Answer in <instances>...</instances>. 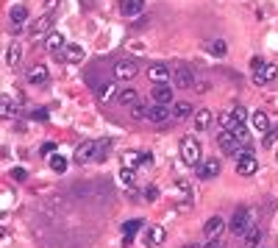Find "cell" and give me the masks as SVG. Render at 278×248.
<instances>
[{
    "instance_id": "1f68e13d",
    "label": "cell",
    "mask_w": 278,
    "mask_h": 248,
    "mask_svg": "<svg viewBox=\"0 0 278 248\" xmlns=\"http://www.w3.org/2000/svg\"><path fill=\"white\" fill-rule=\"evenodd\" d=\"M234 134H236V139H239V145H245V148L251 145V134H248V129H245V126H239Z\"/></svg>"
},
{
    "instance_id": "3957f363",
    "label": "cell",
    "mask_w": 278,
    "mask_h": 248,
    "mask_svg": "<svg viewBox=\"0 0 278 248\" xmlns=\"http://www.w3.org/2000/svg\"><path fill=\"white\" fill-rule=\"evenodd\" d=\"M259 170V162H256V156L245 148L242 154H236V173L239 176H253V173Z\"/></svg>"
},
{
    "instance_id": "ee69618b",
    "label": "cell",
    "mask_w": 278,
    "mask_h": 248,
    "mask_svg": "<svg viewBox=\"0 0 278 248\" xmlns=\"http://www.w3.org/2000/svg\"><path fill=\"white\" fill-rule=\"evenodd\" d=\"M150 162H153V156H150V154H142V167H150Z\"/></svg>"
},
{
    "instance_id": "2e32d148",
    "label": "cell",
    "mask_w": 278,
    "mask_h": 248,
    "mask_svg": "<svg viewBox=\"0 0 278 248\" xmlns=\"http://www.w3.org/2000/svg\"><path fill=\"white\" fill-rule=\"evenodd\" d=\"M162 243H164V229H162V226H150V229L145 231V246L159 248Z\"/></svg>"
},
{
    "instance_id": "4316f807",
    "label": "cell",
    "mask_w": 278,
    "mask_h": 248,
    "mask_svg": "<svg viewBox=\"0 0 278 248\" xmlns=\"http://www.w3.org/2000/svg\"><path fill=\"white\" fill-rule=\"evenodd\" d=\"M117 101H120L122 106H128V109H131L134 103H139V92H137V89H122V92L117 95Z\"/></svg>"
},
{
    "instance_id": "277c9868",
    "label": "cell",
    "mask_w": 278,
    "mask_h": 248,
    "mask_svg": "<svg viewBox=\"0 0 278 248\" xmlns=\"http://www.w3.org/2000/svg\"><path fill=\"white\" fill-rule=\"evenodd\" d=\"M181 156H184V162H189V165L200 162V142L192 137V134L181 139Z\"/></svg>"
},
{
    "instance_id": "836d02e7",
    "label": "cell",
    "mask_w": 278,
    "mask_h": 248,
    "mask_svg": "<svg viewBox=\"0 0 278 248\" xmlns=\"http://www.w3.org/2000/svg\"><path fill=\"white\" fill-rule=\"evenodd\" d=\"M131 114H134V117H148V106H145V103H134V106H131Z\"/></svg>"
},
{
    "instance_id": "d4e9b609",
    "label": "cell",
    "mask_w": 278,
    "mask_h": 248,
    "mask_svg": "<svg viewBox=\"0 0 278 248\" xmlns=\"http://www.w3.org/2000/svg\"><path fill=\"white\" fill-rule=\"evenodd\" d=\"M142 231V218H134V220H128L125 226H122V234H125V240H134V234H139Z\"/></svg>"
},
{
    "instance_id": "7402d4cb",
    "label": "cell",
    "mask_w": 278,
    "mask_h": 248,
    "mask_svg": "<svg viewBox=\"0 0 278 248\" xmlns=\"http://www.w3.org/2000/svg\"><path fill=\"white\" fill-rule=\"evenodd\" d=\"M203 48H206L211 56H220V59L228 53V45L223 42V39H206V42H203Z\"/></svg>"
},
{
    "instance_id": "ba28073f",
    "label": "cell",
    "mask_w": 278,
    "mask_h": 248,
    "mask_svg": "<svg viewBox=\"0 0 278 248\" xmlns=\"http://www.w3.org/2000/svg\"><path fill=\"white\" fill-rule=\"evenodd\" d=\"M173 81L178 84V89H192V86H195V76H192V70L184 67V64H178V67H175Z\"/></svg>"
},
{
    "instance_id": "e575fe53",
    "label": "cell",
    "mask_w": 278,
    "mask_h": 248,
    "mask_svg": "<svg viewBox=\"0 0 278 248\" xmlns=\"http://www.w3.org/2000/svg\"><path fill=\"white\" fill-rule=\"evenodd\" d=\"M200 248H226V240L223 237H211V240H206Z\"/></svg>"
},
{
    "instance_id": "ab89813d",
    "label": "cell",
    "mask_w": 278,
    "mask_h": 248,
    "mask_svg": "<svg viewBox=\"0 0 278 248\" xmlns=\"http://www.w3.org/2000/svg\"><path fill=\"white\" fill-rule=\"evenodd\" d=\"M175 187L181 190V195H186V198H192V187H189V184H186V181H178V184H175Z\"/></svg>"
},
{
    "instance_id": "e0dca14e",
    "label": "cell",
    "mask_w": 278,
    "mask_h": 248,
    "mask_svg": "<svg viewBox=\"0 0 278 248\" xmlns=\"http://www.w3.org/2000/svg\"><path fill=\"white\" fill-rule=\"evenodd\" d=\"M50 26H53V14H50V11H45L42 17H39L34 26H31V36H42V34H47V31H50Z\"/></svg>"
},
{
    "instance_id": "7a4b0ae2",
    "label": "cell",
    "mask_w": 278,
    "mask_h": 248,
    "mask_svg": "<svg viewBox=\"0 0 278 248\" xmlns=\"http://www.w3.org/2000/svg\"><path fill=\"white\" fill-rule=\"evenodd\" d=\"M251 220H253V209L251 206H239L234 212V218H231V231L236 237H245L251 231Z\"/></svg>"
},
{
    "instance_id": "484cf974",
    "label": "cell",
    "mask_w": 278,
    "mask_h": 248,
    "mask_svg": "<svg viewBox=\"0 0 278 248\" xmlns=\"http://www.w3.org/2000/svg\"><path fill=\"white\" fill-rule=\"evenodd\" d=\"M9 20H11V26H23L28 20V9L25 6H14V9L9 11Z\"/></svg>"
},
{
    "instance_id": "b9f144b4",
    "label": "cell",
    "mask_w": 278,
    "mask_h": 248,
    "mask_svg": "<svg viewBox=\"0 0 278 248\" xmlns=\"http://www.w3.org/2000/svg\"><path fill=\"white\" fill-rule=\"evenodd\" d=\"M50 114H47V109H39V111H34V120H47Z\"/></svg>"
},
{
    "instance_id": "52a82bcc",
    "label": "cell",
    "mask_w": 278,
    "mask_h": 248,
    "mask_svg": "<svg viewBox=\"0 0 278 248\" xmlns=\"http://www.w3.org/2000/svg\"><path fill=\"white\" fill-rule=\"evenodd\" d=\"M75 162L78 165L97 162V142H84V145H78V151H75Z\"/></svg>"
},
{
    "instance_id": "603a6c76",
    "label": "cell",
    "mask_w": 278,
    "mask_h": 248,
    "mask_svg": "<svg viewBox=\"0 0 278 248\" xmlns=\"http://www.w3.org/2000/svg\"><path fill=\"white\" fill-rule=\"evenodd\" d=\"M211 120H214V117H211V111H208V109L195 111V129H198V131H206L208 126H211Z\"/></svg>"
},
{
    "instance_id": "f546056e",
    "label": "cell",
    "mask_w": 278,
    "mask_h": 248,
    "mask_svg": "<svg viewBox=\"0 0 278 248\" xmlns=\"http://www.w3.org/2000/svg\"><path fill=\"white\" fill-rule=\"evenodd\" d=\"M189 114H192V106H189V103H175V106H173V117L184 120V117H189Z\"/></svg>"
},
{
    "instance_id": "9c48e42d",
    "label": "cell",
    "mask_w": 278,
    "mask_h": 248,
    "mask_svg": "<svg viewBox=\"0 0 278 248\" xmlns=\"http://www.w3.org/2000/svg\"><path fill=\"white\" fill-rule=\"evenodd\" d=\"M223 231H226V220L220 218V215H214V218H208L206 226H203V237H223Z\"/></svg>"
},
{
    "instance_id": "60d3db41",
    "label": "cell",
    "mask_w": 278,
    "mask_h": 248,
    "mask_svg": "<svg viewBox=\"0 0 278 248\" xmlns=\"http://www.w3.org/2000/svg\"><path fill=\"white\" fill-rule=\"evenodd\" d=\"M11 176H14L17 181H25V179H28V173L23 170V167H14V170H11Z\"/></svg>"
},
{
    "instance_id": "f6af8a7d",
    "label": "cell",
    "mask_w": 278,
    "mask_h": 248,
    "mask_svg": "<svg viewBox=\"0 0 278 248\" xmlns=\"http://www.w3.org/2000/svg\"><path fill=\"white\" fill-rule=\"evenodd\" d=\"M186 248H195V246H186Z\"/></svg>"
},
{
    "instance_id": "83f0119b",
    "label": "cell",
    "mask_w": 278,
    "mask_h": 248,
    "mask_svg": "<svg viewBox=\"0 0 278 248\" xmlns=\"http://www.w3.org/2000/svg\"><path fill=\"white\" fill-rule=\"evenodd\" d=\"M20 56H23V48L14 42V45L9 48V53H6V64H9V67H14V64L20 61Z\"/></svg>"
},
{
    "instance_id": "4dcf8cb0",
    "label": "cell",
    "mask_w": 278,
    "mask_h": 248,
    "mask_svg": "<svg viewBox=\"0 0 278 248\" xmlns=\"http://www.w3.org/2000/svg\"><path fill=\"white\" fill-rule=\"evenodd\" d=\"M139 165H142V156L139 154H125L122 156V167H134V170H137Z\"/></svg>"
},
{
    "instance_id": "ffe728a7",
    "label": "cell",
    "mask_w": 278,
    "mask_h": 248,
    "mask_svg": "<svg viewBox=\"0 0 278 248\" xmlns=\"http://www.w3.org/2000/svg\"><path fill=\"white\" fill-rule=\"evenodd\" d=\"M251 123H253V129H256V131H261V134L273 131V126H270V117H267V111H253Z\"/></svg>"
},
{
    "instance_id": "8fae6325",
    "label": "cell",
    "mask_w": 278,
    "mask_h": 248,
    "mask_svg": "<svg viewBox=\"0 0 278 248\" xmlns=\"http://www.w3.org/2000/svg\"><path fill=\"white\" fill-rule=\"evenodd\" d=\"M198 179H214L220 173V159H206V162H200L198 165Z\"/></svg>"
},
{
    "instance_id": "d6986e66",
    "label": "cell",
    "mask_w": 278,
    "mask_h": 248,
    "mask_svg": "<svg viewBox=\"0 0 278 248\" xmlns=\"http://www.w3.org/2000/svg\"><path fill=\"white\" fill-rule=\"evenodd\" d=\"M153 103H162V106H167V103H173V89L167 84H159L153 86Z\"/></svg>"
},
{
    "instance_id": "ac0fdd59",
    "label": "cell",
    "mask_w": 278,
    "mask_h": 248,
    "mask_svg": "<svg viewBox=\"0 0 278 248\" xmlns=\"http://www.w3.org/2000/svg\"><path fill=\"white\" fill-rule=\"evenodd\" d=\"M148 78L153 81V86H159V84H167V81H170V70H167L164 64H153V67L148 70Z\"/></svg>"
},
{
    "instance_id": "9a60e30c",
    "label": "cell",
    "mask_w": 278,
    "mask_h": 248,
    "mask_svg": "<svg viewBox=\"0 0 278 248\" xmlns=\"http://www.w3.org/2000/svg\"><path fill=\"white\" fill-rule=\"evenodd\" d=\"M64 48H67V45H64V34L50 31L47 39H45V51H47V53H59V51H64Z\"/></svg>"
},
{
    "instance_id": "d590c367",
    "label": "cell",
    "mask_w": 278,
    "mask_h": 248,
    "mask_svg": "<svg viewBox=\"0 0 278 248\" xmlns=\"http://www.w3.org/2000/svg\"><path fill=\"white\" fill-rule=\"evenodd\" d=\"M156 198H159V187H156V184L145 187V201H156Z\"/></svg>"
},
{
    "instance_id": "8992f818",
    "label": "cell",
    "mask_w": 278,
    "mask_h": 248,
    "mask_svg": "<svg viewBox=\"0 0 278 248\" xmlns=\"http://www.w3.org/2000/svg\"><path fill=\"white\" fill-rule=\"evenodd\" d=\"M137 73H139V64L134 59H125V61H117V64H114V76L120 78V81H131Z\"/></svg>"
},
{
    "instance_id": "f1b7e54d",
    "label": "cell",
    "mask_w": 278,
    "mask_h": 248,
    "mask_svg": "<svg viewBox=\"0 0 278 248\" xmlns=\"http://www.w3.org/2000/svg\"><path fill=\"white\" fill-rule=\"evenodd\" d=\"M50 170L53 173H64V170H67V159H64V156H59V154H53L50 156Z\"/></svg>"
},
{
    "instance_id": "5b68a950",
    "label": "cell",
    "mask_w": 278,
    "mask_h": 248,
    "mask_svg": "<svg viewBox=\"0 0 278 248\" xmlns=\"http://www.w3.org/2000/svg\"><path fill=\"white\" fill-rule=\"evenodd\" d=\"M217 145L223 148V154H226V156L239 154V139H236L234 131H228V129H223V131L217 134Z\"/></svg>"
},
{
    "instance_id": "cb8c5ba5",
    "label": "cell",
    "mask_w": 278,
    "mask_h": 248,
    "mask_svg": "<svg viewBox=\"0 0 278 248\" xmlns=\"http://www.w3.org/2000/svg\"><path fill=\"white\" fill-rule=\"evenodd\" d=\"M0 114H3V117H14V114H17V103L11 101V95H3V98H0Z\"/></svg>"
},
{
    "instance_id": "f35d334b",
    "label": "cell",
    "mask_w": 278,
    "mask_h": 248,
    "mask_svg": "<svg viewBox=\"0 0 278 248\" xmlns=\"http://www.w3.org/2000/svg\"><path fill=\"white\" fill-rule=\"evenodd\" d=\"M276 139H278V131H267V134H264V148H270Z\"/></svg>"
},
{
    "instance_id": "74e56055",
    "label": "cell",
    "mask_w": 278,
    "mask_h": 248,
    "mask_svg": "<svg viewBox=\"0 0 278 248\" xmlns=\"http://www.w3.org/2000/svg\"><path fill=\"white\" fill-rule=\"evenodd\" d=\"M120 179L125 181V184H134V170H131V167H122V170H120Z\"/></svg>"
},
{
    "instance_id": "30bf717a",
    "label": "cell",
    "mask_w": 278,
    "mask_h": 248,
    "mask_svg": "<svg viewBox=\"0 0 278 248\" xmlns=\"http://www.w3.org/2000/svg\"><path fill=\"white\" fill-rule=\"evenodd\" d=\"M173 117V109H167L162 103H150L148 106V120L150 123H167V120Z\"/></svg>"
},
{
    "instance_id": "5bb4252c",
    "label": "cell",
    "mask_w": 278,
    "mask_h": 248,
    "mask_svg": "<svg viewBox=\"0 0 278 248\" xmlns=\"http://www.w3.org/2000/svg\"><path fill=\"white\" fill-rule=\"evenodd\" d=\"M142 9H145V3H142V0H122V3H120V14H122V17H139Z\"/></svg>"
},
{
    "instance_id": "4fadbf2b",
    "label": "cell",
    "mask_w": 278,
    "mask_h": 248,
    "mask_svg": "<svg viewBox=\"0 0 278 248\" xmlns=\"http://www.w3.org/2000/svg\"><path fill=\"white\" fill-rule=\"evenodd\" d=\"M47 78H50V73H47V67H45V64H34V67L28 70V81H31L34 86L47 84Z\"/></svg>"
},
{
    "instance_id": "7c38bea8",
    "label": "cell",
    "mask_w": 278,
    "mask_h": 248,
    "mask_svg": "<svg viewBox=\"0 0 278 248\" xmlns=\"http://www.w3.org/2000/svg\"><path fill=\"white\" fill-rule=\"evenodd\" d=\"M87 59V53L81 45H67L64 51H61V61H70V64H78V61Z\"/></svg>"
},
{
    "instance_id": "d6a6232c",
    "label": "cell",
    "mask_w": 278,
    "mask_h": 248,
    "mask_svg": "<svg viewBox=\"0 0 278 248\" xmlns=\"http://www.w3.org/2000/svg\"><path fill=\"white\" fill-rule=\"evenodd\" d=\"M259 240H261V229H251L245 234V243H248V246H259Z\"/></svg>"
},
{
    "instance_id": "44dd1931",
    "label": "cell",
    "mask_w": 278,
    "mask_h": 248,
    "mask_svg": "<svg viewBox=\"0 0 278 248\" xmlns=\"http://www.w3.org/2000/svg\"><path fill=\"white\" fill-rule=\"evenodd\" d=\"M114 95H117V84L114 81H103V84L97 86V101L100 103H109Z\"/></svg>"
},
{
    "instance_id": "7bdbcfd3",
    "label": "cell",
    "mask_w": 278,
    "mask_h": 248,
    "mask_svg": "<svg viewBox=\"0 0 278 248\" xmlns=\"http://www.w3.org/2000/svg\"><path fill=\"white\" fill-rule=\"evenodd\" d=\"M59 6V0H45V11H53Z\"/></svg>"
},
{
    "instance_id": "8d00e7d4",
    "label": "cell",
    "mask_w": 278,
    "mask_h": 248,
    "mask_svg": "<svg viewBox=\"0 0 278 248\" xmlns=\"http://www.w3.org/2000/svg\"><path fill=\"white\" fill-rule=\"evenodd\" d=\"M39 154H42V156H53V154H56V142H45V145L39 148Z\"/></svg>"
},
{
    "instance_id": "6da1fadb",
    "label": "cell",
    "mask_w": 278,
    "mask_h": 248,
    "mask_svg": "<svg viewBox=\"0 0 278 248\" xmlns=\"http://www.w3.org/2000/svg\"><path fill=\"white\" fill-rule=\"evenodd\" d=\"M253 84L256 86H264L270 84V81H276L278 78V67L276 64H267L264 59H253Z\"/></svg>"
}]
</instances>
